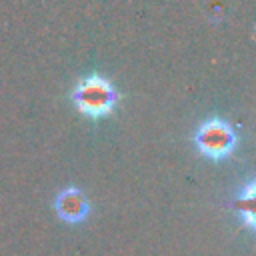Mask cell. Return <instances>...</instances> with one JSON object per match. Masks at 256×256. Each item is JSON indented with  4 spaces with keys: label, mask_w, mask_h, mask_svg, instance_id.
<instances>
[{
    "label": "cell",
    "mask_w": 256,
    "mask_h": 256,
    "mask_svg": "<svg viewBox=\"0 0 256 256\" xmlns=\"http://www.w3.org/2000/svg\"><path fill=\"white\" fill-rule=\"evenodd\" d=\"M192 140H194L196 150L204 158H208L212 162H220L234 152L238 136H236L234 128L224 118L210 116L196 128Z\"/></svg>",
    "instance_id": "obj_2"
},
{
    "label": "cell",
    "mask_w": 256,
    "mask_h": 256,
    "mask_svg": "<svg viewBox=\"0 0 256 256\" xmlns=\"http://www.w3.org/2000/svg\"><path fill=\"white\" fill-rule=\"evenodd\" d=\"M254 180H248L246 188H242L238 194H236V200H234V212L236 216L240 218V222L244 226H248L250 230H254Z\"/></svg>",
    "instance_id": "obj_4"
},
{
    "label": "cell",
    "mask_w": 256,
    "mask_h": 256,
    "mask_svg": "<svg viewBox=\"0 0 256 256\" xmlns=\"http://www.w3.org/2000/svg\"><path fill=\"white\" fill-rule=\"evenodd\" d=\"M90 202L80 188H64L54 198V212L66 224H80L90 216Z\"/></svg>",
    "instance_id": "obj_3"
},
{
    "label": "cell",
    "mask_w": 256,
    "mask_h": 256,
    "mask_svg": "<svg viewBox=\"0 0 256 256\" xmlns=\"http://www.w3.org/2000/svg\"><path fill=\"white\" fill-rule=\"evenodd\" d=\"M70 100L82 116L100 120L116 110L120 94L112 80H108L106 76L88 74L74 86V90L70 92Z\"/></svg>",
    "instance_id": "obj_1"
}]
</instances>
